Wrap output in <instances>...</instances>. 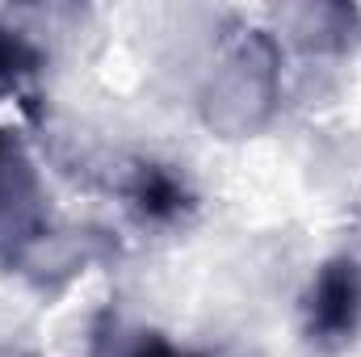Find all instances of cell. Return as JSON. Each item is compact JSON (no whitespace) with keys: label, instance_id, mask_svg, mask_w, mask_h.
<instances>
[{"label":"cell","instance_id":"obj_5","mask_svg":"<svg viewBox=\"0 0 361 357\" xmlns=\"http://www.w3.org/2000/svg\"><path fill=\"white\" fill-rule=\"evenodd\" d=\"M126 357H197V353H180V349H173L164 337L147 332V337H143V341H139V345H135V349H130Z\"/></svg>","mask_w":361,"mask_h":357},{"label":"cell","instance_id":"obj_2","mask_svg":"<svg viewBox=\"0 0 361 357\" xmlns=\"http://www.w3.org/2000/svg\"><path fill=\"white\" fill-rule=\"evenodd\" d=\"M361 328V261L341 253L324 261L307 290V341L315 349H345Z\"/></svg>","mask_w":361,"mask_h":357},{"label":"cell","instance_id":"obj_3","mask_svg":"<svg viewBox=\"0 0 361 357\" xmlns=\"http://www.w3.org/2000/svg\"><path fill=\"white\" fill-rule=\"evenodd\" d=\"M47 227V193L21 139L0 126V248L21 253Z\"/></svg>","mask_w":361,"mask_h":357},{"label":"cell","instance_id":"obj_4","mask_svg":"<svg viewBox=\"0 0 361 357\" xmlns=\"http://www.w3.org/2000/svg\"><path fill=\"white\" fill-rule=\"evenodd\" d=\"M126 202L143 214V219H152V223H169V219H177L189 210V189H185V181L173 173V169H164V164H135L130 169V181H126Z\"/></svg>","mask_w":361,"mask_h":357},{"label":"cell","instance_id":"obj_1","mask_svg":"<svg viewBox=\"0 0 361 357\" xmlns=\"http://www.w3.org/2000/svg\"><path fill=\"white\" fill-rule=\"evenodd\" d=\"M277 68L281 59H277L269 34L248 30L240 42H231L227 55L214 63L206 92H202L206 122L223 135L261 131L277 105Z\"/></svg>","mask_w":361,"mask_h":357}]
</instances>
